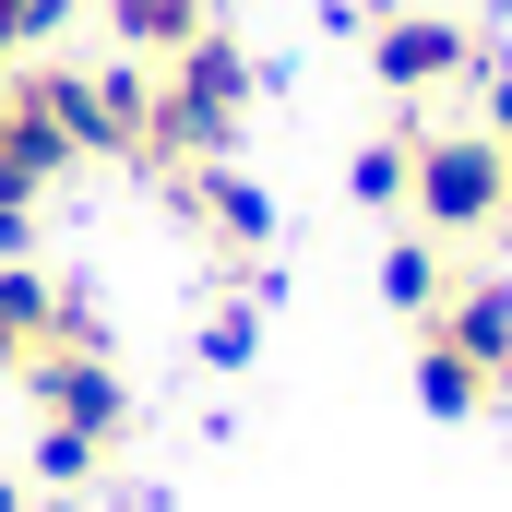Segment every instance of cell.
Masks as SVG:
<instances>
[{
  "label": "cell",
  "instance_id": "1",
  "mask_svg": "<svg viewBox=\"0 0 512 512\" xmlns=\"http://www.w3.org/2000/svg\"><path fill=\"white\" fill-rule=\"evenodd\" d=\"M108 84H120V155L143 191L155 179H179V167H215V155H239V120H251L262 72L251 48L215 24V36H191L179 60H108Z\"/></svg>",
  "mask_w": 512,
  "mask_h": 512
},
{
  "label": "cell",
  "instance_id": "3",
  "mask_svg": "<svg viewBox=\"0 0 512 512\" xmlns=\"http://www.w3.org/2000/svg\"><path fill=\"white\" fill-rule=\"evenodd\" d=\"M24 405H36V489H96L131 441V382H120V346H60L24 370Z\"/></svg>",
  "mask_w": 512,
  "mask_h": 512
},
{
  "label": "cell",
  "instance_id": "4",
  "mask_svg": "<svg viewBox=\"0 0 512 512\" xmlns=\"http://www.w3.org/2000/svg\"><path fill=\"white\" fill-rule=\"evenodd\" d=\"M501 203H512V167L477 120H441V108H405V191H393V227L441 239V251H477L501 239Z\"/></svg>",
  "mask_w": 512,
  "mask_h": 512
},
{
  "label": "cell",
  "instance_id": "11",
  "mask_svg": "<svg viewBox=\"0 0 512 512\" xmlns=\"http://www.w3.org/2000/svg\"><path fill=\"white\" fill-rule=\"evenodd\" d=\"M477 108H489V120H477V131L501 143V167H512V60H501V72H489V84H477Z\"/></svg>",
  "mask_w": 512,
  "mask_h": 512
},
{
  "label": "cell",
  "instance_id": "5",
  "mask_svg": "<svg viewBox=\"0 0 512 512\" xmlns=\"http://www.w3.org/2000/svg\"><path fill=\"white\" fill-rule=\"evenodd\" d=\"M370 72H382L393 108H441V96H477L501 72V36L465 0H393L382 24H370Z\"/></svg>",
  "mask_w": 512,
  "mask_h": 512
},
{
  "label": "cell",
  "instance_id": "6",
  "mask_svg": "<svg viewBox=\"0 0 512 512\" xmlns=\"http://www.w3.org/2000/svg\"><path fill=\"white\" fill-rule=\"evenodd\" d=\"M155 203H167V227H179L191 251L215 262V286L262 274V251H274V203H262L251 179H239V155H215V167H179V179H155Z\"/></svg>",
  "mask_w": 512,
  "mask_h": 512
},
{
  "label": "cell",
  "instance_id": "13",
  "mask_svg": "<svg viewBox=\"0 0 512 512\" xmlns=\"http://www.w3.org/2000/svg\"><path fill=\"white\" fill-rule=\"evenodd\" d=\"M465 12H489V0H465Z\"/></svg>",
  "mask_w": 512,
  "mask_h": 512
},
{
  "label": "cell",
  "instance_id": "10",
  "mask_svg": "<svg viewBox=\"0 0 512 512\" xmlns=\"http://www.w3.org/2000/svg\"><path fill=\"white\" fill-rule=\"evenodd\" d=\"M60 24H72V0H0V72H12V60H36Z\"/></svg>",
  "mask_w": 512,
  "mask_h": 512
},
{
  "label": "cell",
  "instance_id": "2",
  "mask_svg": "<svg viewBox=\"0 0 512 512\" xmlns=\"http://www.w3.org/2000/svg\"><path fill=\"white\" fill-rule=\"evenodd\" d=\"M417 346V405L429 417H501L512 405V274L453 262V286L405 322Z\"/></svg>",
  "mask_w": 512,
  "mask_h": 512
},
{
  "label": "cell",
  "instance_id": "7",
  "mask_svg": "<svg viewBox=\"0 0 512 512\" xmlns=\"http://www.w3.org/2000/svg\"><path fill=\"white\" fill-rule=\"evenodd\" d=\"M60 346H108V310L72 286V274H48V262H0V382H24L36 358H60Z\"/></svg>",
  "mask_w": 512,
  "mask_h": 512
},
{
  "label": "cell",
  "instance_id": "12",
  "mask_svg": "<svg viewBox=\"0 0 512 512\" xmlns=\"http://www.w3.org/2000/svg\"><path fill=\"white\" fill-rule=\"evenodd\" d=\"M0 512H48V501H36V489H24V477H0Z\"/></svg>",
  "mask_w": 512,
  "mask_h": 512
},
{
  "label": "cell",
  "instance_id": "9",
  "mask_svg": "<svg viewBox=\"0 0 512 512\" xmlns=\"http://www.w3.org/2000/svg\"><path fill=\"white\" fill-rule=\"evenodd\" d=\"M393 191H405V108L358 143V203H370V215H393Z\"/></svg>",
  "mask_w": 512,
  "mask_h": 512
},
{
  "label": "cell",
  "instance_id": "8",
  "mask_svg": "<svg viewBox=\"0 0 512 512\" xmlns=\"http://www.w3.org/2000/svg\"><path fill=\"white\" fill-rule=\"evenodd\" d=\"M227 12L215 0H108V36H120V60H179L191 36H215Z\"/></svg>",
  "mask_w": 512,
  "mask_h": 512
}]
</instances>
